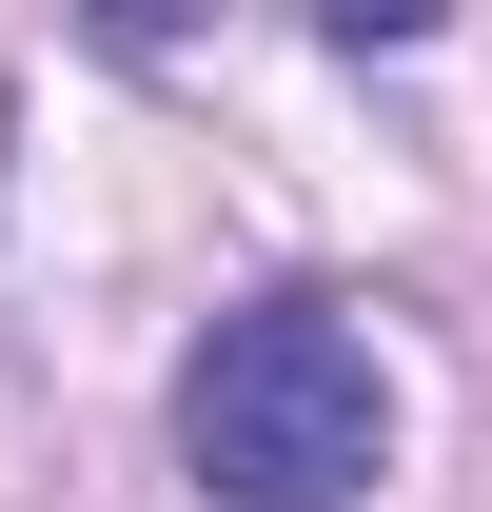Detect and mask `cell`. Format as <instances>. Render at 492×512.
I'll list each match as a JSON object with an SVG mask.
<instances>
[{
  "instance_id": "1",
  "label": "cell",
  "mask_w": 492,
  "mask_h": 512,
  "mask_svg": "<svg viewBox=\"0 0 492 512\" xmlns=\"http://www.w3.org/2000/svg\"><path fill=\"white\" fill-rule=\"evenodd\" d=\"M178 453L217 512H374L394 473V375L335 296H237L178 355Z\"/></svg>"
}]
</instances>
